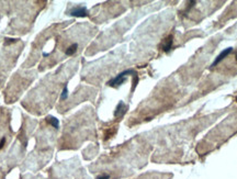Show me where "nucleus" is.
Returning <instances> with one entry per match:
<instances>
[{
    "instance_id": "1",
    "label": "nucleus",
    "mask_w": 237,
    "mask_h": 179,
    "mask_svg": "<svg viewBox=\"0 0 237 179\" xmlns=\"http://www.w3.org/2000/svg\"><path fill=\"white\" fill-rule=\"evenodd\" d=\"M128 74H135V71H132V69H128V71H122V73L118 74L115 78H113L112 80H110L109 85L112 86V87H115V86H118V85H121V84H123V81L125 80V78H126V76H128Z\"/></svg>"
},
{
    "instance_id": "2",
    "label": "nucleus",
    "mask_w": 237,
    "mask_h": 179,
    "mask_svg": "<svg viewBox=\"0 0 237 179\" xmlns=\"http://www.w3.org/2000/svg\"><path fill=\"white\" fill-rule=\"evenodd\" d=\"M70 15H72V17H86V15H88V11L86 9V7H77L70 11Z\"/></svg>"
},
{
    "instance_id": "3",
    "label": "nucleus",
    "mask_w": 237,
    "mask_h": 179,
    "mask_svg": "<svg viewBox=\"0 0 237 179\" xmlns=\"http://www.w3.org/2000/svg\"><path fill=\"white\" fill-rule=\"evenodd\" d=\"M232 51H233L232 47H228V48H226V50H224L223 52H221V54H220V55H218V56L216 57V59H215V61H214V63L212 64V67H213V66H216V65H217L218 63H220L221 61H223L224 58H225V57L227 56V55L229 54V53H232Z\"/></svg>"
},
{
    "instance_id": "4",
    "label": "nucleus",
    "mask_w": 237,
    "mask_h": 179,
    "mask_svg": "<svg viewBox=\"0 0 237 179\" xmlns=\"http://www.w3.org/2000/svg\"><path fill=\"white\" fill-rule=\"evenodd\" d=\"M124 112H125V104H124L123 101H121V102L118 104L116 109H115L114 115H115V117H121V115L124 114Z\"/></svg>"
},
{
    "instance_id": "5",
    "label": "nucleus",
    "mask_w": 237,
    "mask_h": 179,
    "mask_svg": "<svg viewBox=\"0 0 237 179\" xmlns=\"http://www.w3.org/2000/svg\"><path fill=\"white\" fill-rule=\"evenodd\" d=\"M171 46H172V36H168L167 38H165L164 41V44H162V48L165 52H168L171 50Z\"/></svg>"
},
{
    "instance_id": "6",
    "label": "nucleus",
    "mask_w": 237,
    "mask_h": 179,
    "mask_svg": "<svg viewBox=\"0 0 237 179\" xmlns=\"http://www.w3.org/2000/svg\"><path fill=\"white\" fill-rule=\"evenodd\" d=\"M46 120H47V122L49 123L51 125H53L55 129H58V127H59V121H58L56 118H54V117H47Z\"/></svg>"
},
{
    "instance_id": "7",
    "label": "nucleus",
    "mask_w": 237,
    "mask_h": 179,
    "mask_svg": "<svg viewBox=\"0 0 237 179\" xmlns=\"http://www.w3.org/2000/svg\"><path fill=\"white\" fill-rule=\"evenodd\" d=\"M77 47H78V45H77V44H72V45H70V46L67 48L66 55H68V56L74 55V54H75V52L77 51Z\"/></svg>"
},
{
    "instance_id": "8",
    "label": "nucleus",
    "mask_w": 237,
    "mask_h": 179,
    "mask_svg": "<svg viewBox=\"0 0 237 179\" xmlns=\"http://www.w3.org/2000/svg\"><path fill=\"white\" fill-rule=\"evenodd\" d=\"M67 98H68V88H67V86H65V87H64V89H63L62 96H61V99L66 100Z\"/></svg>"
},
{
    "instance_id": "9",
    "label": "nucleus",
    "mask_w": 237,
    "mask_h": 179,
    "mask_svg": "<svg viewBox=\"0 0 237 179\" xmlns=\"http://www.w3.org/2000/svg\"><path fill=\"white\" fill-rule=\"evenodd\" d=\"M15 41H17L15 38H6L5 44H6V45H8V44H10V43H13V42H15Z\"/></svg>"
},
{
    "instance_id": "10",
    "label": "nucleus",
    "mask_w": 237,
    "mask_h": 179,
    "mask_svg": "<svg viewBox=\"0 0 237 179\" xmlns=\"http://www.w3.org/2000/svg\"><path fill=\"white\" fill-rule=\"evenodd\" d=\"M97 179H109V175H100L97 177Z\"/></svg>"
},
{
    "instance_id": "11",
    "label": "nucleus",
    "mask_w": 237,
    "mask_h": 179,
    "mask_svg": "<svg viewBox=\"0 0 237 179\" xmlns=\"http://www.w3.org/2000/svg\"><path fill=\"white\" fill-rule=\"evenodd\" d=\"M5 143H6V138H5V137H2V138H1V141H0V150L3 147Z\"/></svg>"
}]
</instances>
